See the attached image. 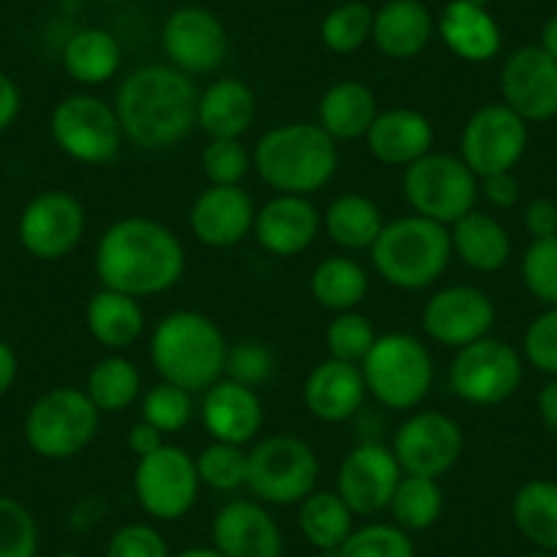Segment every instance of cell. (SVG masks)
Here are the masks:
<instances>
[{
	"label": "cell",
	"instance_id": "obj_1",
	"mask_svg": "<svg viewBox=\"0 0 557 557\" xmlns=\"http://www.w3.org/2000/svg\"><path fill=\"white\" fill-rule=\"evenodd\" d=\"M99 287L151 298L170 293L186 273V249L175 230L151 216L115 219L94 249Z\"/></svg>",
	"mask_w": 557,
	"mask_h": 557
},
{
	"label": "cell",
	"instance_id": "obj_2",
	"mask_svg": "<svg viewBox=\"0 0 557 557\" xmlns=\"http://www.w3.org/2000/svg\"><path fill=\"white\" fill-rule=\"evenodd\" d=\"M195 79L170 63H151L128 72L115 90V112L123 137L139 151L181 146L197 126Z\"/></svg>",
	"mask_w": 557,
	"mask_h": 557
},
{
	"label": "cell",
	"instance_id": "obj_3",
	"mask_svg": "<svg viewBox=\"0 0 557 557\" xmlns=\"http://www.w3.org/2000/svg\"><path fill=\"white\" fill-rule=\"evenodd\" d=\"M339 143L318 121H290L257 139L251 164L276 195L312 197L339 170Z\"/></svg>",
	"mask_w": 557,
	"mask_h": 557
},
{
	"label": "cell",
	"instance_id": "obj_4",
	"mask_svg": "<svg viewBox=\"0 0 557 557\" xmlns=\"http://www.w3.org/2000/svg\"><path fill=\"white\" fill-rule=\"evenodd\" d=\"M227 339L208 314L195 309H175L164 314L151 331L148 352L157 374L181 385L189 394H202L224 377Z\"/></svg>",
	"mask_w": 557,
	"mask_h": 557
},
{
	"label": "cell",
	"instance_id": "obj_5",
	"mask_svg": "<svg viewBox=\"0 0 557 557\" xmlns=\"http://www.w3.org/2000/svg\"><path fill=\"white\" fill-rule=\"evenodd\" d=\"M369 255L385 285L405 293L426 290L448 271V262L454 260L451 233L446 224L410 213L385 222Z\"/></svg>",
	"mask_w": 557,
	"mask_h": 557
},
{
	"label": "cell",
	"instance_id": "obj_6",
	"mask_svg": "<svg viewBox=\"0 0 557 557\" xmlns=\"http://www.w3.org/2000/svg\"><path fill=\"white\" fill-rule=\"evenodd\" d=\"M369 396L385 410L412 412L424 405L435 383V361L424 342L412 334H377L361 361Z\"/></svg>",
	"mask_w": 557,
	"mask_h": 557
},
{
	"label": "cell",
	"instance_id": "obj_7",
	"mask_svg": "<svg viewBox=\"0 0 557 557\" xmlns=\"http://www.w3.org/2000/svg\"><path fill=\"white\" fill-rule=\"evenodd\" d=\"M101 412L77 385H61L30 405L25 418V441L41 459H74L94 443Z\"/></svg>",
	"mask_w": 557,
	"mask_h": 557
},
{
	"label": "cell",
	"instance_id": "obj_8",
	"mask_svg": "<svg viewBox=\"0 0 557 557\" xmlns=\"http://www.w3.org/2000/svg\"><path fill=\"white\" fill-rule=\"evenodd\" d=\"M401 195L418 216L451 227L479 202V178L462 157L430 151L401 173Z\"/></svg>",
	"mask_w": 557,
	"mask_h": 557
},
{
	"label": "cell",
	"instance_id": "obj_9",
	"mask_svg": "<svg viewBox=\"0 0 557 557\" xmlns=\"http://www.w3.org/2000/svg\"><path fill=\"white\" fill-rule=\"evenodd\" d=\"M320 459L296 435H271L249 448L246 490L262 506H298L318 490Z\"/></svg>",
	"mask_w": 557,
	"mask_h": 557
},
{
	"label": "cell",
	"instance_id": "obj_10",
	"mask_svg": "<svg viewBox=\"0 0 557 557\" xmlns=\"http://www.w3.org/2000/svg\"><path fill=\"white\" fill-rule=\"evenodd\" d=\"M50 134L58 151L79 164H110L121 153L123 128L115 104L96 94H72L55 104Z\"/></svg>",
	"mask_w": 557,
	"mask_h": 557
},
{
	"label": "cell",
	"instance_id": "obj_11",
	"mask_svg": "<svg viewBox=\"0 0 557 557\" xmlns=\"http://www.w3.org/2000/svg\"><path fill=\"white\" fill-rule=\"evenodd\" d=\"M524 377V358L508 342L484 339L454 350L448 367V388L475 407H495L511 399Z\"/></svg>",
	"mask_w": 557,
	"mask_h": 557
},
{
	"label": "cell",
	"instance_id": "obj_12",
	"mask_svg": "<svg viewBox=\"0 0 557 557\" xmlns=\"http://www.w3.org/2000/svg\"><path fill=\"white\" fill-rule=\"evenodd\" d=\"M132 486L139 508L159 522L184 519L202 490L195 457L173 443H164L159 451L137 459Z\"/></svg>",
	"mask_w": 557,
	"mask_h": 557
},
{
	"label": "cell",
	"instance_id": "obj_13",
	"mask_svg": "<svg viewBox=\"0 0 557 557\" xmlns=\"http://www.w3.org/2000/svg\"><path fill=\"white\" fill-rule=\"evenodd\" d=\"M530 146V123L503 101L479 107L465 121L459 137V157L475 178L513 173Z\"/></svg>",
	"mask_w": 557,
	"mask_h": 557
},
{
	"label": "cell",
	"instance_id": "obj_14",
	"mask_svg": "<svg viewBox=\"0 0 557 557\" xmlns=\"http://www.w3.org/2000/svg\"><path fill=\"white\" fill-rule=\"evenodd\" d=\"M391 451L401 473L441 481L462 459V426L441 410H412L394 432Z\"/></svg>",
	"mask_w": 557,
	"mask_h": 557
},
{
	"label": "cell",
	"instance_id": "obj_15",
	"mask_svg": "<svg viewBox=\"0 0 557 557\" xmlns=\"http://www.w3.org/2000/svg\"><path fill=\"white\" fill-rule=\"evenodd\" d=\"M88 230V213L72 191L50 189L36 195L23 208L17 235L30 257L45 262L63 260L72 255Z\"/></svg>",
	"mask_w": 557,
	"mask_h": 557
},
{
	"label": "cell",
	"instance_id": "obj_16",
	"mask_svg": "<svg viewBox=\"0 0 557 557\" xmlns=\"http://www.w3.org/2000/svg\"><path fill=\"white\" fill-rule=\"evenodd\" d=\"M401 475L405 473L391 446L380 441H361L342 457L334 492L356 517H374L380 511H388Z\"/></svg>",
	"mask_w": 557,
	"mask_h": 557
},
{
	"label": "cell",
	"instance_id": "obj_17",
	"mask_svg": "<svg viewBox=\"0 0 557 557\" xmlns=\"http://www.w3.org/2000/svg\"><path fill=\"white\" fill-rule=\"evenodd\" d=\"M495 318V304L481 287L451 285L432 293L421 312V329L435 345L459 350L490 336Z\"/></svg>",
	"mask_w": 557,
	"mask_h": 557
},
{
	"label": "cell",
	"instance_id": "obj_18",
	"mask_svg": "<svg viewBox=\"0 0 557 557\" xmlns=\"http://www.w3.org/2000/svg\"><path fill=\"white\" fill-rule=\"evenodd\" d=\"M164 55L170 66L189 77L222 69L230 52V36L222 20L202 7L175 9L162 28Z\"/></svg>",
	"mask_w": 557,
	"mask_h": 557
},
{
	"label": "cell",
	"instance_id": "obj_19",
	"mask_svg": "<svg viewBox=\"0 0 557 557\" xmlns=\"http://www.w3.org/2000/svg\"><path fill=\"white\" fill-rule=\"evenodd\" d=\"M500 96L528 123L557 117V61L539 45L513 50L500 69Z\"/></svg>",
	"mask_w": 557,
	"mask_h": 557
},
{
	"label": "cell",
	"instance_id": "obj_20",
	"mask_svg": "<svg viewBox=\"0 0 557 557\" xmlns=\"http://www.w3.org/2000/svg\"><path fill=\"white\" fill-rule=\"evenodd\" d=\"M257 208L244 186H211L189 208V230L208 249H233L255 230Z\"/></svg>",
	"mask_w": 557,
	"mask_h": 557
},
{
	"label": "cell",
	"instance_id": "obj_21",
	"mask_svg": "<svg viewBox=\"0 0 557 557\" xmlns=\"http://www.w3.org/2000/svg\"><path fill=\"white\" fill-rule=\"evenodd\" d=\"M213 546L224 557H282L285 535L260 500H230L211 524Z\"/></svg>",
	"mask_w": 557,
	"mask_h": 557
},
{
	"label": "cell",
	"instance_id": "obj_22",
	"mask_svg": "<svg viewBox=\"0 0 557 557\" xmlns=\"http://www.w3.org/2000/svg\"><path fill=\"white\" fill-rule=\"evenodd\" d=\"M320 227H323V216L309 197L273 195L265 206L257 208L251 235L262 251L290 260L314 244Z\"/></svg>",
	"mask_w": 557,
	"mask_h": 557
},
{
	"label": "cell",
	"instance_id": "obj_23",
	"mask_svg": "<svg viewBox=\"0 0 557 557\" xmlns=\"http://www.w3.org/2000/svg\"><path fill=\"white\" fill-rule=\"evenodd\" d=\"M200 421L211 441L249 446L262 430L265 410L255 388L235 383V380H216L208 391H202Z\"/></svg>",
	"mask_w": 557,
	"mask_h": 557
},
{
	"label": "cell",
	"instance_id": "obj_24",
	"mask_svg": "<svg viewBox=\"0 0 557 557\" xmlns=\"http://www.w3.org/2000/svg\"><path fill=\"white\" fill-rule=\"evenodd\" d=\"M367 148L380 164L410 168L421 157L435 151V126L424 112L410 107L380 110L367 132Z\"/></svg>",
	"mask_w": 557,
	"mask_h": 557
},
{
	"label": "cell",
	"instance_id": "obj_25",
	"mask_svg": "<svg viewBox=\"0 0 557 557\" xmlns=\"http://www.w3.org/2000/svg\"><path fill=\"white\" fill-rule=\"evenodd\" d=\"M361 363L325 358L309 372L304 383V405L323 424H342L363 410L367 401Z\"/></svg>",
	"mask_w": 557,
	"mask_h": 557
},
{
	"label": "cell",
	"instance_id": "obj_26",
	"mask_svg": "<svg viewBox=\"0 0 557 557\" xmlns=\"http://www.w3.org/2000/svg\"><path fill=\"white\" fill-rule=\"evenodd\" d=\"M257 121V94L249 83L222 77L200 90L197 128L208 139H240Z\"/></svg>",
	"mask_w": 557,
	"mask_h": 557
},
{
	"label": "cell",
	"instance_id": "obj_27",
	"mask_svg": "<svg viewBox=\"0 0 557 557\" xmlns=\"http://www.w3.org/2000/svg\"><path fill=\"white\" fill-rule=\"evenodd\" d=\"M443 45L468 63H486L500 52L503 36L486 7L475 0H451L437 20Z\"/></svg>",
	"mask_w": 557,
	"mask_h": 557
},
{
	"label": "cell",
	"instance_id": "obj_28",
	"mask_svg": "<svg viewBox=\"0 0 557 557\" xmlns=\"http://www.w3.org/2000/svg\"><path fill=\"white\" fill-rule=\"evenodd\" d=\"M435 36V20L418 0H388L374 12L372 41L383 55L394 61H410L430 47Z\"/></svg>",
	"mask_w": 557,
	"mask_h": 557
},
{
	"label": "cell",
	"instance_id": "obj_29",
	"mask_svg": "<svg viewBox=\"0 0 557 557\" xmlns=\"http://www.w3.org/2000/svg\"><path fill=\"white\" fill-rule=\"evenodd\" d=\"M85 329L96 345L110 352H123L146 334V312L139 298L99 287L85 307Z\"/></svg>",
	"mask_w": 557,
	"mask_h": 557
},
{
	"label": "cell",
	"instance_id": "obj_30",
	"mask_svg": "<svg viewBox=\"0 0 557 557\" xmlns=\"http://www.w3.org/2000/svg\"><path fill=\"white\" fill-rule=\"evenodd\" d=\"M451 249L462 265L475 273H495L511 260V235L492 213L470 211L448 227Z\"/></svg>",
	"mask_w": 557,
	"mask_h": 557
},
{
	"label": "cell",
	"instance_id": "obj_31",
	"mask_svg": "<svg viewBox=\"0 0 557 557\" xmlns=\"http://www.w3.org/2000/svg\"><path fill=\"white\" fill-rule=\"evenodd\" d=\"M377 112V96L369 85L358 79H342L320 96L318 123L336 143H352L367 137Z\"/></svg>",
	"mask_w": 557,
	"mask_h": 557
},
{
	"label": "cell",
	"instance_id": "obj_32",
	"mask_svg": "<svg viewBox=\"0 0 557 557\" xmlns=\"http://www.w3.org/2000/svg\"><path fill=\"white\" fill-rule=\"evenodd\" d=\"M383 227L385 219L377 202L358 191L334 197L323 213L325 235L345 251H369Z\"/></svg>",
	"mask_w": 557,
	"mask_h": 557
},
{
	"label": "cell",
	"instance_id": "obj_33",
	"mask_svg": "<svg viewBox=\"0 0 557 557\" xmlns=\"http://www.w3.org/2000/svg\"><path fill=\"white\" fill-rule=\"evenodd\" d=\"M123 52L115 36L104 28H83L63 47V69L74 83L99 88L121 72Z\"/></svg>",
	"mask_w": 557,
	"mask_h": 557
},
{
	"label": "cell",
	"instance_id": "obj_34",
	"mask_svg": "<svg viewBox=\"0 0 557 557\" xmlns=\"http://www.w3.org/2000/svg\"><path fill=\"white\" fill-rule=\"evenodd\" d=\"M309 293H312L314 304L329 312H352L369 296V273L356 257H325L309 276Z\"/></svg>",
	"mask_w": 557,
	"mask_h": 557
},
{
	"label": "cell",
	"instance_id": "obj_35",
	"mask_svg": "<svg viewBox=\"0 0 557 557\" xmlns=\"http://www.w3.org/2000/svg\"><path fill=\"white\" fill-rule=\"evenodd\" d=\"M511 519L530 544L541 552H557V481L533 479L519 486Z\"/></svg>",
	"mask_w": 557,
	"mask_h": 557
},
{
	"label": "cell",
	"instance_id": "obj_36",
	"mask_svg": "<svg viewBox=\"0 0 557 557\" xmlns=\"http://www.w3.org/2000/svg\"><path fill=\"white\" fill-rule=\"evenodd\" d=\"M85 394L90 396L101 416H115L143 396V374L137 363L128 361L126 356L110 352L90 367Z\"/></svg>",
	"mask_w": 557,
	"mask_h": 557
},
{
	"label": "cell",
	"instance_id": "obj_37",
	"mask_svg": "<svg viewBox=\"0 0 557 557\" xmlns=\"http://www.w3.org/2000/svg\"><path fill=\"white\" fill-rule=\"evenodd\" d=\"M298 506H301L298 508V528L318 552L339 549L347 535L356 530L352 528L356 513L334 490H314Z\"/></svg>",
	"mask_w": 557,
	"mask_h": 557
},
{
	"label": "cell",
	"instance_id": "obj_38",
	"mask_svg": "<svg viewBox=\"0 0 557 557\" xmlns=\"http://www.w3.org/2000/svg\"><path fill=\"white\" fill-rule=\"evenodd\" d=\"M388 511L394 524H399L407 533L426 530L441 519L443 513V490L437 479L426 475H401L396 484L394 497L388 503Z\"/></svg>",
	"mask_w": 557,
	"mask_h": 557
},
{
	"label": "cell",
	"instance_id": "obj_39",
	"mask_svg": "<svg viewBox=\"0 0 557 557\" xmlns=\"http://www.w3.org/2000/svg\"><path fill=\"white\" fill-rule=\"evenodd\" d=\"M139 418L157 426L164 437L178 435L195 418V394L168 380H159L139 396Z\"/></svg>",
	"mask_w": 557,
	"mask_h": 557
},
{
	"label": "cell",
	"instance_id": "obj_40",
	"mask_svg": "<svg viewBox=\"0 0 557 557\" xmlns=\"http://www.w3.org/2000/svg\"><path fill=\"white\" fill-rule=\"evenodd\" d=\"M372 9L361 0H350V3H342L325 14L323 25H320V39L336 55H350L372 39Z\"/></svg>",
	"mask_w": 557,
	"mask_h": 557
},
{
	"label": "cell",
	"instance_id": "obj_41",
	"mask_svg": "<svg viewBox=\"0 0 557 557\" xmlns=\"http://www.w3.org/2000/svg\"><path fill=\"white\" fill-rule=\"evenodd\" d=\"M200 484L213 492H235L246 486V473H249V451L233 443L211 441L195 457Z\"/></svg>",
	"mask_w": 557,
	"mask_h": 557
},
{
	"label": "cell",
	"instance_id": "obj_42",
	"mask_svg": "<svg viewBox=\"0 0 557 557\" xmlns=\"http://www.w3.org/2000/svg\"><path fill=\"white\" fill-rule=\"evenodd\" d=\"M339 557H416V544L399 524L372 522L347 535Z\"/></svg>",
	"mask_w": 557,
	"mask_h": 557
},
{
	"label": "cell",
	"instance_id": "obj_43",
	"mask_svg": "<svg viewBox=\"0 0 557 557\" xmlns=\"http://www.w3.org/2000/svg\"><path fill=\"white\" fill-rule=\"evenodd\" d=\"M377 331L374 323L361 312H339L325 329V347H329V358H339L347 363H361L367 352L372 350Z\"/></svg>",
	"mask_w": 557,
	"mask_h": 557
},
{
	"label": "cell",
	"instance_id": "obj_44",
	"mask_svg": "<svg viewBox=\"0 0 557 557\" xmlns=\"http://www.w3.org/2000/svg\"><path fill=\"white\" fill-rule=\"evenodd\" d=\"M519 273L530 296L539 298L544 307H557V235L530 240Z\"/></svg>",
	"mask_w": 557,
	"mask_h": 557
},
{
	"label": "cell",
	"instance_id": "obj_45",
	"mask_svg": "<svg viewBox=\"0 0 557 557\" xmlns=\"http://www.w3.org/2000/svg\"><path fill=\"white\" fill-rule=\"evenodd\" d=\"M200 168L211 186H240L255 164H251V151L240 139H208Z\"/></svg>",
	"mask_w": 557,
	"mask_h": 557
},
{
	"label": "cell",
	"instance_id": "obj_46",
	"mask_svg": "<svg viewBox=\"0 0 557 557\" xmlns=\"http://www.w3.org/2000/svg\"><path fill=\"white\" fill-rule=\"evenodd\" d=\"M39 524L28 506L0 495V557H36Z\"/></svg>",
	"mask_w": 557,
	"mask_h": 557
},
{
	"label": "cell",
	"instance_id": "obj_47",
	"mask_svg": "<svg viewBox=\"0 0 557 557\" xmlns=\"http://www.w3.org/2000/svg\"><path fill=\"white\" fill-rule=\"evenodd\" d=\"M276 372V358L273 350L260 339H240L238 345H230L227 363H224V377L246 385V388H260Z\"/></svg>",
	"mask_w": 557,
	"mask_h": 557
},
{
	"label": "cell",
	"instance_id": "obj_48",
	"mask_svg": "<svg viewBox=\"0 0 557 557\" xmlns=\"http://www.w3.org/2000/svg\"><path fill=\"white\" fill-rule=\"evenodd\" d=\"M522 356L535 372L557 377V307L535 314L522 336Z\"/></svg>",
	"mask_w": 557,
	"mask_h": 557
},
{
	"label": "cell",
	"instance_id": "obj_49",
	"mask_svg": "<svg viewBox=\"0 0 557 557\" xmlns=\"http://www.w3.org/2000/svg\"><path fill=\"white\" fill-rule=\"evenodd\" d=\"M107 557H173L164 535L148 522L123 524L107 544Z\"/></svg>",
	"mask_w": 557,
	"mask_h": 557
},
{
	"label": "cell",
	"instance_id": "obj_50",
	"mask_svg": "<svg viewBox=\"0 0 557 557\" xmlns=\"http://www.w3.org/2000/svg\"><path fill=\"white\" fill-rule=\"evenodd\" d=\"M479 191L492 208H497V211H511L519 202V197H522V186H519L517 175L513 173L486 175V178L479 181Z\"/></svg>",
	"mask_w": 557,
	"mask_h": 557
},
{
	"label": "cell",
	"instance_id": "obj_51",
	"mask_svg": "<svg viewBox=\"0 0 557 557\" xmlns=\"http://www.w3.org/2000/svg\"><path fill=\"white\" fill-rule=\"evenodd\" d=\"M522 222L533 240L552 238V235H557V202L549 197H535L524 206Z\"/></svg>",
	"mask_w": 557,
	"mask_h": 557
},
{
	"label": "cell",
	"instance_id": "obj_52",
	"mask_svg": "<svg viewBox=\"0 0 557 557\" xmlns=\"http://www.w3.org/2000/svg\"><path fill=\"white\" fill-rule=\"evenodd\" d=\"M126 443H128V448H132L134 457L139 459V457H148V454L159 451V448H162L168 441H164V435L157 430V426H151L148 421H143V418H139L137 424L128 430Z\"/></svg>",
	"mask_w": 557,
	"mask_h": 557
},
{
	"label": "cell",
	"instance_id": "obj_53",
	"mask_svg": "<svg viewBox=\"0 0 557 557\" xmlns=\"http://www.w3.org/2000/svg\"><path fill=\"white\" fill-rule=\"evenodd\" d=\"M23 110V94L7 72H0V132H7Z\"/></svg>",
	"mask_w": 557,
	"mask_h": 557
},
{
	"label": "cell",
	"instance_id": "obj_54",
	"mask_svg": "<svg viewBox=\"0 0 557 557\" xmlns=\"http://www.w3.org/2000/svg\"><path fill=\"white\" fill-rule=\"evenodd\" d=\"M539 418L549 432H557V377L539 391Z\"/></svg>",
	"mask_w": 557,
	"mask_h": 557
},
{
	"label": "cell",
	"instance_id": "obj_55",
	"mask_svg": "<svg viewBox=\"0 0 557 557\" xmlns=\"http://www.w3.org/2000/svg\"><path fill=\"white\" fill-rule=\"evenodd\" d=\"M17 352L12 350L9 342L0 339V396H7L12 391L14 380H17Z\"/></svg>",
	"mask_w": 557,
	"mask_h": 557
},
{
	"label": "cell",
	"instance_id": "obj_56",
	"mask_svg": "<svg viewBox=\"0 0 557 557\" xmlns=\"http://www.w3.org/2000/svg\"><path fill=\"white\" fill-rule=\"evenodd\" d=\"M539 47L546 52V55H552L557 61V14H552V17L544 23V28H541Z\"/></svg>",
	"mask_w": 557,
	"mask_h": 557
},
{
	"label": "cell",
	"instance_id": "obj_57",
	"mask_svg": "<svg viewBox=\"0 0 557 557\" xmlns=\"http://www.w3.org/2000/svg\"><path fill=\"white\" fill-rule=\"evenodd\" d=\"M173 557H224V555L211 544V546H189V549L178 552V555Z\"/></svg>",
	"mask_w": 557,
	"mask_h": 557
},
{
	"label": "cell",
	"instance_id": "obj_58",
	"mask_svg": "<svg viewBox=\"0 0 557 557\" xmlns=\"http://www.w3.org/2000/svg\"><path fill=\"white\" fill-rule=\"evenodd\" d=\"M530 557H557V552H535V555Z\"/></svg>",
	"mask_w": 557,
	"mask_h": 557
},
{
	"label": "cell",
	"instance_id": "obj_59",
	"mask_svg": "<svg viewBox=\"0 0 557 557\" xmlns=\"http://www.w3.org/2000/svg\"><path fill=\"white\" fill-rule=\"evenodd\" d=\"M383 3H388V0H383Z\"/></svg>",
	"mask_w": 557,
	"mask_h": 557
},
{
	"label": "cell",
	"instance_id": "obj_60",
	"mask_svg": "<svg viewBox=\"0 0 557 557\" xmlns=\"http://www.w3.org/2000/svg\"><path fill=\"white\" fill-rule=\"evenodd\" d=\"M107 3H112V0H107Z\"/></svg>",
	"mask_w": 557,
	"mask_h": 557
}]
</instances>
